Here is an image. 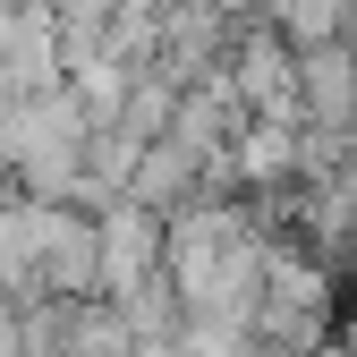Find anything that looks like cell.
Wrapping results in <instances>:
<instances>
[{"mask_svg": "<svg viewBox=\"0 0 357 357\" xmlns=\"http://www.w3.org/2000/svg\"><path fill=\"white\" fill-rule=\"evenodd\" d=\"M94 238H102V298L137 289L145 273H162V213L137 196H111L94 213Z\"/></svg>", "mask_w": 357, "mask_h": 357, "instance_id": "1", "label": "cell"}, {"mask_svg": "<svg viewBox=\"0 0 357 357\" xmlns=\"http://www.w3.org/2000/svg\"><path fill=\"white\" fill-rule=\"evenodd\" d=\"M34 273L52 298H94L102 289V238H94V213L77 204H43V255Z\"/></svg>", "mask_w": 357, "mask_h": 357, "instance_id": "2", "label": "cell"}, {"mask_svg": "<svg viewBox=\"0 0 357 357\" xmlns=\"http://www.w3.org/2000/svg\"><path fill=\"white\" fill-rule=\"evenodd\" d=\"M298 102L315 128H357V43L349 34L298 43Z\"/></svg>", "mask_w": 357, "mask_h": 357, "instance_id": "3", "label": "cell"}, {"mask_svg": "<svg viewBox=\"0 0 357 357\" xmlns=\"http://www.w3.org/2000/svg\"><path fill=\"white\" fill-rule=\"evenodd\" d=\"M128 196L153 204V213H178L188 196H204V153H188V145L162 128V137L137 153V170H128Z\"/></svg>", "mask_w": 357, "mask_h": 357, "instance_id": "4", "label": "cell"}]
</instances>
